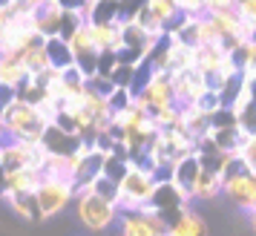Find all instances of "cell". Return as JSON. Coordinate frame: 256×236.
<instances>
[{"label": "cell", "instance_id": "1", "mask_svg": "<svg viewBox=\"0 0 256 236\" xmlns=\"http://www.w3.org/2000/svg\"><path fill=\"white\" fill-rule=\"evenodd\" d=\"M0 121L6 130V142H38V138H44V130L49 127V121L40 116V110L35 104L20 101V98H14L0 112Z\"/></svg>", "mask_w": 256, "mask_h": 236}, {"label": "cell", "instance_id": "2", "mask_svg": "<svg viewBox=\"0 0 256 236\" xmlns=\"http://www.w3.org/2000/svg\"><path fill=\"white\" fill-rule=\"evenodd\" d=\"M156 173L150 167L138 164V162H130L127 173L118 178V210H141V208H150L152 190H156Z\"/></svg>", "mask_w": 256, "mask_h": 236}, {"label": "cell", "instance_id": "3", "mask_svg": "<svg viewBox=\"0 0 256 236\" xmlns=\"http://www.w3.org/2000/svg\"><path fill=\"white\" fill-rule=\"evenodd\" d=\"M75 216H78V222L86 230L104 234L112 224H118L121 210H118L116 202H106L98 193H92V190H84V193H75Z\"/></svg>", "mask_w": 256, "mask_h": 236}, {"label": "cell", "instance_id": "4", "mask_svg": "<svg viewBox=\"0 0 256 236\" xmlns=\"http://www.w3.org/2000/svg\"><path fill=\"white\" fill-rule=\"evenodd\" d=\"M35 202H38L40 219H52V216L64 213L75 202V184L70 178H60V176H44L35 190Z\"/></svg>", "mask_w": 256, "mask_h": 236}, {"label": "cell", "instance_id": "5", "mask_svg": "<svg viewBox=\"0 0 256 236\" xmlns=\"http://www.w3.org/2000/svg\"><path fill=\"white\" fill-rule=\"evenodd\" d=\"M222 196L230 202L236 210L242 213H256V173H248V170H236L222 182Z\"/></svg>", "mask_w": 256, "mask_h": 236}, {"label": "cell", "instance_id": "6", "mask_svg": "<svg viewBox=\"0 0 256 236\" xmlns=\"http://www.w3.org/2000/svg\"><path fill=\"white\" fill-rule=\"evenodd\" d=\"M190 196L182 193V190L176 188L170 178H162V182H156V190H152V199H150V208L158 216H162L164 222L170 224L173 219H178L182 213L190 208Z\"/></svg>", "mask_w": 256, "mask_h": 236}, {"label": "cell", "instance_id": "7", "mask_svg": "<svg viewBox=\"0 0 256 236\" xmlns=\"http://www.w3.org/2000/svg\"><path fill=\"white\" fill-rule=\"evenodd\" d=\"M118 234L121 236H167V222L152 208L124 210L118 216Z\"/></svg>", "mask_w": 256, "mask_h": 236}, {"label": "cell", "instance_id": "8", "mask_svg": "<svg viewBox=\"0 0 256 236\" xmlns=\"http://www.w3.org/2000/svg\"><path fill=\"white\" fill-rule=\"evenodd\" d=\"M170 84H173V95H176V106H193L198 101V95L210 90L204 72L196 70V66H187V70H178L170 75Z\"/></svg>", "mask_w": 256, "mask_h": 236}, {"label": "cell", "instance_id": "9", "mask_svg": "<svg viewBox=\"0 0 256 236\" xmlns=\"http://www.w3.org/2000/svg\"><path fill=\"white\" fill-rule=\"evenodd\" d=\"M136 101H138L147 112H156V110H164V106H173L176 104V95H173V84H170V75H162L156 72L150 81L141 86L136 92Z\"/></svg>", "mask_w": 256, "mask_h": 236}, {"label": "cell", "instance_id": "10", "mask_svg": "<svg viewBox=\"0 0 256 236\" xmlns=\"http://www.w3.org/2000/svg\"><path fill=\"white\" fill-rule=\"evenodd\" d=\"M198 173H202V162L196 158V153H193V156H184L182 162H176V164H173L170 182H173V184L182 190V193H187V196L193 199V188H196Z\"/></svg>", "mask_w": 256, "mask_h": 236}, {"label": "cell", "instance_id": "11", "mask_svg": "<svg viewBox=\"0 0 256 236\" xmlns=\"http://www.w3.org/2000/svg\"><path fill=\"white\" fill-rule=\"evenodd\" d=\"M121 20H116V24H86L90 38H92L98 52H116L118 55V49H121Z\"/></svg>", "mask_w": 256, "mask_h": 236}, {"label": "cell", "instance_id": "12", "mask_svg": "<svg viewBox=\"0 0 256 236\" xmlns=\"http://www.w3.org/2000/svg\"><path fill=\"white\" fill-rule=\"evenodd\" d=\"M40 142H44L49 156H72L81 147V138L78 136H70V132H64L60 127H55V124H49L46 130H44V138Z\"/></svg>", "mask_w": 256, "mask_h": 236}, {"label": "cell", "instance_id": "13", "mask_svg": "<svg viewBox=\"0 0 256 236\" xmlns=\"http://www.w3.org/2000/svg\"><path fill=\"white\" fill-rule=\"evenodd\" d=\"M40 178H44V173L38 167L12 170V173H6V193L3 196H9V193H35L38 184H40Z\"/></svg>", "mask_w": 256, "mask_h": 236}, {"label": "cell", "instance_id": "14", "mask_svg": "<svg viewBox=\"0 0 256 236\" xmlns=\"http://www.w3.org/2000/svg\"><path fill=\"white\" fill-rule=\"evenodd\" d=\"M167 236H208V222L193 208H187L178 219L167 224Z\"/></svg>", "mask_w": 256, "mask_h": 236}, {"label": "cell", "instance_id": "15", "mask_svg": "<svg viewBox=\"0 0 256 236\" xmlns=\"http://www.w3.org/2000/svg\"><path fill=\"white\" fill-rule=\"evenodd\" d=\"M222 196V176L219 170L213 167H202V173L196 178V188H193V202H210Z\"/></svg>", "mask_w": 256, "mask_h": 236}, {"label": "cell", "instance_id": "16", "mask_svg": "<svg viewBox=\"0 0 256 236\" xmlns=\"http://www.w3.org/2000/svg\"><path fill=\"white\" fill-rule=\"evenodd\" d=\"M144 6H147V12H150L167 32H170V29L178 24V18H182L178 0H144Z\"/></svg>", "mask_w": 256, "mask_h": 236}, {"label": "cell", "instance_id": "17", "mask_svg": "<svg viewBox=\"0 0 256 236\" xmlns=\"http://www.w3.org/2000/svg\"><path fill=\"white\" fill-rule=\"evenodd\" d=\"M29 78V70L24 66V60L18 58V55H0V84H6V86H20V84Z\"/></svg>", "mask_w": 256, "mask_h": 236}, {"label": "cell", "instance_id": "18", "mask_svg": "<svg viewBox=\"0 0 256 236\" xmlns=\"http://www.w3.org/2000/svg\"><path fill=\"white\" fill-rule=\"evenodd\" d=\"M3 202L14 210L18 219H26V222H40L35 193H9V196H3Z\"/></svg>", "mask_w": 256, "mask_h": 236}, {"label": "cell", "instance_id": "19", "mask_svg": "<svg viewBox=\"0 0 256 236\" xmlns=\"http://www.w3.org/2000/svg\"><path fill=\"white\" fill-rule=\"evenodd\" d=\"M44 49H46V58H49V66H58V70H66L72 66L75 60H72V49L70 44L64 40V38H46L44 40Z\"/></svg>", "mask_w": 256, "mask_h": 236}, {"label": "cell", "instance_id": "20", "mask_svg": "<svg viewBox=\"0 0 256 236\" xmlns=\"http://www.w3.org/2000/svg\"><path fill=\"white\" fill-rule=\"evenodd\" d=\"M208 138H210V144L219 150V153H233L236 156V147L242 144V132H239V127L233 124V127H222V130H210L208 132Z\"/></svg>", "mask_w": 256, "mask_h": 236}, {"label": "cell", "instance_id": "21", "mask_svg": "<svg viewBox=\"0 0 256 236\" xmlns=\"http://www.w3.org/2000/svg\"><path fill=\"white\" fill-rule=\"evenodd\" d=\"M236 64L244 78H256V38H250L239 52H236Z\"/></svg>", "mask_w": 256, "mask_h": 236}, {"label": "cell", "instance_id": "22", "mask_svg": "<svg viewBox=\"0 0 256 236\" xmlns=\"http://www.w3.org/2000/svg\"><path fill=\"white\" fill-rule=\"evenodd\" d=\"M236 162L242 164V170L256 173V136H244L242 144L236 147Z\"/></svg>", "mask_w": 256, "mask_h": 236}, {"label": "cell", "instance_id": "23", "mask_svg": "<svg viewBox=\"0 0 256 236\" xmlns=\"http://www.w3.org/2000/svg\"><path fill=\"white\" fill-rule=\"evenodd\" d=\"M110 81L116 84V86H121V90H130V92H132V81H136V64H124V60H118V66L112 70Z\"/></svg>", "mask_w": 256, "mask_h": 236}, {"label": "cell", "instance_id": "24", "mask_svg": "<svg viewBox=\"0 0 256 236\" xmlns=\"http://www.w3.org/2000/svg\"><path fill=\"white\" fill-rule=\"evenodd\" d=\"M84 24H86V20H84L81 12H64V14H60V32H58V38L70 40V38L75 35Z\"/></svg>", "mask_w": 256, "mask_h": 236}, {"label": "cell", "instance_id": "25", "mask_svg": "<svg viewBox=\"0 0 256 236\" xmlns=\"http://www.w3.org/2000/svg\"><path fill=\"white\" fill-rule=\"evenodd\" d=\"M90 190L92 193H98L101 199H106V202H116L118 204V182H112V178H106V176H98L90 184Z\"/></svg>", "mask_w": 256, "mask_h": 236}, {"label": "cell", "instance_id": "26", "mask_svg": "<svg viewBox=\"0 0 256 236\" xmlns=\"http://www.w3.org/2000/svg\"><path fill=\"white\" fill-rule=\"evenodd\" d=\"M236 127H239L242 136H256V104H248L236 116Z\"/></svg>", "mask_w": 256, "mask_h": 236}, {"label": "cell", "instance_id": "27", "mask_svg": "<svg viewBox=\"0 0 256 236\" xmlns=\"http://www.w3.org/2000/svg\"><path fill=\"white\" fill-rule=\"evenodd\" d=\"M236 124V112L230 106H219L216 112H210V130H222V127H233Z\"/></svg>", "mask_w": 256, "mask_h": 236}, {"label": "cell", "instance_id": "28", "mask_svg": "<svg viewBox=\"0 0 256 236\" xmlns=\"http://www.w3.org/2000/svg\"><path fill=\"white\" fill-rule=\"evenodd\" d=\"M210 0H178V9L184 18H204Z\"/></svg>", "mask_w": 256, "mask_h": 236}, {"label": "cell", "instance_id": "29", "mask_svg": "<svg viewBox=\"0 0 256 236\" xmlns=\"http://www.w3.org/2000/svg\"><path fill=\"white\" fill-rule=\"evenodd\" d=\"M236 12L256 35V0H236Z\"/></svg>", "mask_w": 256, "mask_h": 236}, {"label": "cell", "instance_id": "30", "mask_svg": "<svg viewBox=\"0 0 256 236\" xmlns=\"http://www.w3.org/2000/svg\"><path fill=\"white\" fill-rule=\"evenodd\" d=\"M224 12H236V0H210L208 3V14H224Z\"/></svg>", "mask_w": 256, "mask_h": 236}, {"label": "cell", "instance_id": "31", "mask_svg": "<svg viewBox=\"0 0 256 236\" xmlns=\"http://www.w3.org/2000/svg\"><path fill=\"white\" fill-rule=\"evenodd\" d=\"M14 98H18V90H14V86H6V84H0V112L12 104Z\"/></svg>", "mask_w": 256, "mask_h": 236}, {"label": "cell", "instance_id": "32", "mask_svg": "<svg viewBox=\"0 0 256 236\" xmlns=\"http://www.w3.org/2000/svg\"><path fill=\"white\" fill-rule=\"evenodd\" d=\"M64 12H81L84 14V6H86V0H55Z\"/></svg>", "mask_w": 256, "mask_h": 236}, {"label": "cell", "instance_id": "33", "mask_svg": "<svg viewBox=\"0 0 256 236\" xmlns=\"http://www.w3.org/2000/svg\"><path fill=\"white\" fill-rule=\"evenodd\" d=\"M9 20H12V14L6 9V3H0V35H3V29L9 26Z\"/></svg>", "mask_w": 256, "mask_h": 236}, {"label": "cell", "instance_id": "34", "mask_svg": "<svg viewBox=\"0 0 256 236\" xmlns=\"http://www.w3.org/2000/svg\"><path fill=\"white\" fill-rule=\"evenodd\" d=\"M3 193H6V170L0 164V199H3Z\"/></svg>", "mask_w": 256, "mask_h": 236}, {"label": "cell", "instance_id": "35", "mask_svg": "<svg viewBox=\"0 0 256 236\" xmlns=\"http://www.w3.org/2000/svg\"><path fill=\"white\" fill-rule=\"evenodd\" d=\"M248 222H250V230L256 234V213H250V216H248Z\"/></svg>", "mask_w": 256, "mask_h": 236}, {"label": "cell", "instance_id": "36", "mask_svg": "<svg viewBox=\"0 0 256 236\" xmlns=\"http://www.w3.org/2000/svg\"><path fill=\"white\" fill-rule=\"evenodd\" d=\"M6 144V130H3V121H0V147Z\"/></svg>", "mask_w": 256, "mask_h": 236}]
</instances>
